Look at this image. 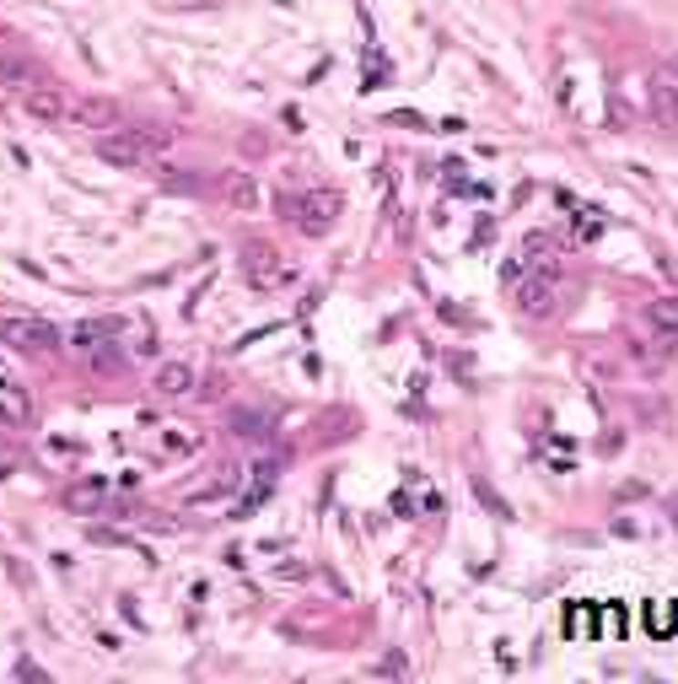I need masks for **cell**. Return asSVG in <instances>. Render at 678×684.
I'll return each mask as SVG.
<instances>
[{
	"instance_id": "obj_1",
	"label": "cell",
	"mask_w": 678,
	"mask_h": 684,
	"mask_svg": "<svg viewBox=\"0 0 678 684\" xmlns=\"http://www.w3.org/2000/svg\"><path fill=\"white\" fill-rule=\"evenodd\" d=\"M339 211H344V200H339L334 189H307V194L285 200V222L296 232H307V237H329L339 222Z\"/></svg>"
},
{
	"instance_id": "obj_2",
	"label": "cell",
	"mask_w": 678,
	"mask_h": 684,
	"mask_svg": "<svg viewBox=\"0 0 678 684\" xmlns=\"http://www.w3.org/2000/svg\"><path fill=\"white\" fill-rule=\"evenodd\" d=\"M242 275L253 291H285V285L296 281V264L285 259L275 243H248V254H242Z\"/></svg>"
},
{
	"instance_id": "obj_3",
	"label": "cell",
	"mask_w": 678,
	"mask_h": 684,
	"mask_svg": "<svg viewBox=\"0 0 678 684\" xmlns=\"http://www.w3.org/2000/svg\"><path fill=\"white\" fill-rule=\"evenodd\" d=\"M0 340L11 345V350H22V356H49L59 345V335H55V324H44V318H5Z\"/></svg>"
},
{
	"instance_id": "obj_4",
	"label": "cell",
	"mask_w": 678,
	"mask_h": 684,
	"mask_svg": "<svg viewBox=\"0 0 678 684\" xmlns=\"http://www.w3.org/2000/svg\"><path fill=\"white\" fill-rule=\"evenodd\" d=\"M70 124L108 135V130H124V109H118L113 98H103V92H87V98H76V103H70Z\"/></svg>"
},
{
	"instance_id": "obj_5",
	"label": "cell",
	"mask_w": 678,
	"mask_h": 684,
	"mask_svg": "<svg viewBox=\"0 0 678 684\" xmlns=\"http://www.w3.org/2000/svg\"><path fill=\"white\" fill-rule=\"evenodd\" d=\"M22 109H27V119H38V124H65V119H70V103H65L59 87H27V92H22Z\"/></svg>"
},
{
	"instance_id": "obj_6",
	"label": "cell",
	"mask_w": 678,
	"mask_h": 684,
	"mask_svg": "<svg viewBox=\"0 0 678 684\" xmlns=\"http://www.w3.org/2000/svg\"><path fill=\"white\" fill-rule=\"evenodd\" d=\"M98 157H103V162H113V168H146V162H151V157H146V146H140L129 130H118V135L108 130V135L98 140Z\"/></svg>"
},
{
	"instance_id": "obj_7",
	"label": "cell",
	"mask_w": 678,
	"mask_h": 684,
	"mask_svg": "<svg viewBox=\"0 0 678 684\" xmlns=\"http://www.w3.org/2000/svg\"><path fill=\"white\" fill-rule=\"evenodd\" d=\"M0 87H11V92H27V87H38V65L22 55L16 44H0Z\"/></svg>"
},
{
	"instance_id": "obj_8",
	"label": "cell",
	"mask_w": 678,
	"mask_h": 684,
	"mask_svg": "<svg viewBox=\"0 0 678 684\" xmlns=\"http://www.w3.org/2000/svg\"><path fill=\"white\" fill-rule=\"evenodd\" d=\"M517 307L528 318H544L555 307V275H528V281L517 285Z\"/></svg>"
},
{
	"instance_id": "obj_9",
	"label": "cell",
	"mask_w": 678,
	"mask_h": 684,
	"mask_svg": "<svg viewBox=\"0 0 678 684\" xmlns=\"http://www.w3.org/2000/svg\"><path fill=\"white\" fill-rule=\"evenodd\" d=\"M194 383H200V378H194V367H189V361H162L151 389H157L162 399H183V394H194Z\"/></svg>"
},
{
	"instance_id": "obj_10",
	"label": "cell",
	"mask_w": 678,
	"mask_h": 684,
	"mask_svg": "<svg viewBox=\"0 0 678 684\" xmlns=\"http://www.w3.org/2000/svg\"><path fill=\"white\" fill-rule=\"evenodd\" d=\"M0 420H5V426H27V420H33V399H27V389L11 383V378H0Z\"/></svg>"
},
{
	"instance_id": "obj_11",
	"label": "cell",
	"mask_w": 678,
	"mask_h": 684,
	"mask_svg": "<svg viewBox=\"0 0 678 684\" xmlns=\"http://www.w3.org/2000/svg\"><path fill=\"white\" fill-rule=\"evenodd\" d=\"M216 189H221V200L231 205V211H253V205H259V183H253V172H226Z\"/></svg>"
},
{
	"instance_id": "obj_12",
	"label": "cell",
	"mask_w": 678,
	"mask_h": 684,
	"mask_svg": "<svg viewBox=\"0 0 678 684\" xmlns=\"http://www.w3.org/2000/svg\"><path fill=\"white\" fill-rule=\"evenodd\" d=\"M652 109H657V119H663V124H678V81L668 76V70L652 81Z\"/></svg>"
},
{
	"instance_id": "obj_13",
	"label": "cell",
	"mask_w": 678,
	"mask_h": 684,
	"mask_svg": "<svg viewBox=\"0 0 678 684\" xmlns=\"http://www.w3.org/2000/svg\"><path fill=\"white\" fill-rule=\"evenodd\" d=\"M231 437H248V442H270V415H259V409H231Z\"/></svg>"
},
{
	"instance_id": "obj_14",
	"label": "cell",
	"mask_w": 678,
	"mask_h": 684,
	"mask_svg": "<svg viewBox=\"0 0 678 684\" xmlns=\"http://www.w3.org/2000/svg\"><path fill=\"white\" fill-rule=\"evenodd\" d=\"M70 507H76V513H103V507H108V491H103V480H81V485L70 491Z\"/></svg>"
},
{
	"instance_id": "obj_15",
	"label": "cell",
	"mask_w": 678,
	"mask_h": 684,
	"mask_svg": "<svg viewBox=\"0 0 678 684\" xmlns=\"http://www.w3.org/2000/svg\"><path fill=\"white\" fill-rule=\"evenodd\" d=\"M646 324H652V329H663V335H673V340H678V296H657V302L646 307Z\"/></svg>"
},
{
	"instance_id": "obj_16",
	"label": "cell",
	"mask_w": 678,
	"mask_h": 684,
	"mask_svg": "<svg viewBox=\"0 0 678 684\" xmlns=\"http://www.w3.org/2000/svg\"><path fill=\"white\" fill-rule=\"evenodd\" d=\"M237 480H242V469H237V463H221V474H216L205 491H194V502H221V496L237 491Z\"/></svg>"
},
{
	"instance_id": "obj_17",
	"label": "cell",
	"mask_w": 678,
	"mask_h": 684,
	"mask_svg": "<svg viewBox=\"0 0 678 684\" xmlns=\"http://www.w3.org/2000/svg\"><path fill=\"white\" fill-rule=\"evenodd\" d=\"M140 146H146V157H157V151H168L172 146V130H162V124H124Z\"/></svg>"
},
{
	"instance_id": "obj_18",
	"label": "cell",
	"mask_w": 678,
	"mask_h": 684,
	"mask_svg": "<svg viewBox=\"0 0 678 684\" xmlns=\"http://www.w3.org/2000/svg\"><path fill=\"white\" fill-rule=\"evenodd\" d=\"M474 496L485 502V513H496V517H511V507H507V502H501V496H496V485H490L485 474H474Z\"/></svg>"
},
{
	"instance_id": "obj_19",
	"label": "cell",
	"mask_w": 678,
	"mask_h": 684,
	"mask_svg": "<svg viewBox=\"0 0 678 684\" xmlns=\"http://www.w3.org/2000/svg\"><path fill=\"white\" fill-rule=\"evenodd\" d=\"M87 356H92V367H98V372H118V367H124V350H118V345H98V350H87Z\"/></svg>"
},
{
	"instance_id": "obj_20",
	"label": "cell",
	"mask_w": 678,
	"mask_h": 684,
	"mask_svg": "<svg viewBox=\"0 0 678 684\" xmlns=\"http://www.w3.org/2000/svg\"><path fill=\"white\" fill-rule=\"evenodd\" d=\"M194 394H200L205 404H221V399H226V378H205V383H200Z\"/></svg>"
},
{
	"instance_id": "obj_21",
	"label": "cell",
	"mask_w": 678,
	"mask_h": 684,
	"mask_svg": "<svg viewBox=\"0 0 678 684\" xmlns=\"http://www.w3.org/2000/svg\"><path fill=\"white\" fill-rule=\"evenodd\" d=\"M162 189H172V194H194V178H183V172H162Z\"/></svg>"
},
{
	"instance_id": "obj_22",
	"label": "cell",
	"mask_w": 678,
	"mask_h": 684,
	"mask_svg": "<svg viewBox=\"0 0 678 684\" xmlns=\"http://www.w3.org/2000/svg\"><path fill=\"white\" fill-rule=\"evenodd\" d=\"M194 448V437H162V453H189Z\"/></svg>"
}]
</instances>
